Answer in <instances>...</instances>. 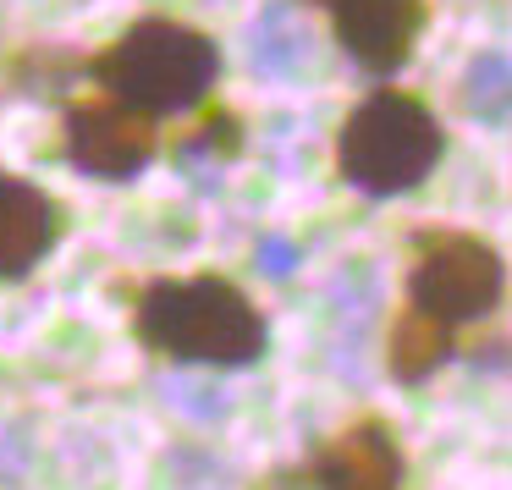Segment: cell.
I'll return each instance as SVG.
<instances>
[{
    "instance_id": "obj_1",
    "label": "cell",
    "mask_w": 512,
    "mask_h": 490,
    "mask_svg": "<svg viewBox=\"0 0 512 490\" xmlns=\"http://www.w3.org/2000/svg\"><path fill=\"white\" fill-rule=\"evenodd\" d=\"M133 336L171 364L243 369L265 358V314L226 276H166L133 303Z\"/></svg>"
},
{
    "instance_id": "obj_2",
    "label": "cell",
    "mask_w": 512,
    "mask_h": 490,
    "mask_svg": "<svg viewBox=\"0 0 512 490\" xmlns=\"http://www.w3.org/2000/svg\"><path fill=\"white\" fill-rule=\"evenodd\" d=\"M94 83L111 100L133 105L144 116H177L193 111L221 78V50L210 34L177 23V17H144L122 39L100 50L94 61H83Z\"/></svg>"
},
{
    "instance_id": "obj_3",
    "label": "cell",
    "mask_w": 512,
    "mask_h": 490,
    "mask_svg": "<svg viewBox=\"0 0 512 490\" xmlns=\"http://www.w3.org/2000/svg\"><path fill=\"white\" fill-rule=\"evenodd\" d=\"M446 155V127L419 94L375 89L336 133V171L364 199L413 193Z\"/></svg>"
},
{
    "instance_id": "obj_4",
    "label": "cell",
    "mask_w": 512,
    "mask_h": 490,
    "mask_svg": "<svg viewBox=\"0 0 512 490\" xmlns=\"http://www.w3.org/2000/svg\"><path fill=\"white\" fill-rule=\"evenodd\" d=\"M501 254L474 232H419L408 265V303L441 325L485 320L501 303Z\"/></svg>"
},
{
    "instance_id": "obj_5",
    "label": "cell",
    "mask_w": 512,
    "mask_h": 490,
    "mask_svg": "<svg viewBox=\"0 0 512 490\" xmlns=\"http://www.w3.org/2000/svg\"><path fill=\"white\" fill-rule=\"evenodd\" d=\"M155 149H160L155 116L133 111V105L111 100V94L78 100L67 111V127H61L67 166L83 171V177H100V182H133L155 160Z\"/></svg>"
},
{
    "instance_id": "obj_6",
    "label": "cell",
    "mask_w": 512,
    "mask_h": 490,
    "mask_svg": "<svg viewBox=\"0 0 512 490\" xmlns=\"http://www.w3.org/2000/svg\"><path fill=\"white\" fill-rule=\"evenodd\" d=\"M309 490H402V446L386 419H358L336 430L309 463L298 468Z\"/></svg>"
},
{
    "instance_id": "obj_7",
    "label": "cell",
    "mask_w": 512,
    "mask_h": 490,
    "mask_svg": "<svg viewBox=\"0 0 512 490\" xmlns=\"http://www.w3.org/2000/svg\"><path fill=\"white\" fill-rule=\"evenodd\" d=\"M331 28L336 45L375 78L408 67L413 39L424 28V0H331Z\"/></svg>"
},
{
    "instance_id": "obj_8",
    "label": "cell",
    "mask_w": 512,
    "mask_h": 490,
    "mask_svg": "<svg viewBox=\"0 0 512 490\" xmlns=\"http://www.w3.org/2000/svg\"><path fill=\"white\" fill-rule=\"evenodd\" d=\"M61 237V204L45 188L0 171V281H23L50 259Z\"/></svg>"
},
{
    "instance_id": "obj_9",
    "label": "cell",
    "mask_w": 512,
    "mask_h": 490,
    "mask_svg": "<svg viewBox=\"0 0 512 490\" xmlns=\"http://www.w3.org/2000/svg\"><path fill=\"white\" fill-rule=\"evenodd\" d=\"M248 50H254V72H265V78H292V72L309 67L314 34L303 28L292 0H270L265 12L254 17V28H248Z\"/></svg>"
},
{
    "instance_id": "obj_10",
    "label": "cell",
    "mask_w": 512,
    "mask_h": 490,
    "mask_svg": "<svg viewBox=\"0 0 512 490\" xmlns=\"http://www.w3.org/2000/svg\"><path fill=\"white\" fill-rule=\"evenodd\" d=\"M452 353V325H441L435 314L424 309H402L391 320V336H386V369L402 380V386H419L424 375H435V364H446Z\"/></svg>"
},
{
    "instance_id": "obj_11",
    "label": "cell",
    "mask_w": 512,
    "mask_h": 490,
    "mask_svg": "<svg viewBox=\"0 0 512 490\" xmlns=\"http://www.w3.org/2000/svg\"><path fill=\"white\" fill-rule=\"evenodd\" d=\"M457 105H463L468 122L479 127H507V111H512V61L507 50H479L474 61L463 67L457 78Z\"/></svg>"
},
{
    "instance_id": "obj_12",
    "label": "cell",
    "mask_w": 512,
    "mask_h": 490,
    "mask_svg": "<svg viewBox=\"0 0 512 490\" xmlns=\"http://www.w3.org/2000/svg\"><path fill=\"white\" fill-rule=\"evenodd\" d=\"M237 149H243V133H237V116H226V111H215L193 138H182V155H204V160H215V166L232 160Z\"/></svg>"
},
{
    "instance_id": "obj_13",
    "label": "cell",
    "mask_w": 512,
    "mask_h": 490,
    "mask_svg": "<svg viewBox=\"0 0 512 490\" xmlns=\"http://www.w3.org/2000/svg\"><path fill=\"white\" fill-rule=\"evenodd\" d=\"M254 259H259V270L265 276H292V265H298V248H292V237H281V232H265L254 243Z\"/></svg>"
},
{
    "instance_id": "obj_14",
    "label": "cell",
    "mask_w": 512,
    "mask_h": 490,
    "mask_svg": "<svg viewBox=\"0 0 512 490\" xmlns=\"http://www.w3.org/2000/svg\"><path fill=\"white\" fill-rule=\"evenodd\" d=\"M303 6H331V0H303Z\"/></svg>"
}]
</instances>
